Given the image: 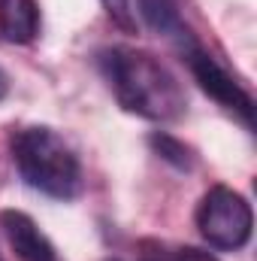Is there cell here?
<instances>
[{
    "label": "cell",
    "mask_w": 257,
    "mask_h": 261,
    "mask_svg": "<svg viewBox=\"0 0 257 261\" xmlns=\"http://www.w3.org/2000/svg\"><path fill=\"white\" fill-rule=\"evenodd\" d=\"M94 64L124 113L148 122H176L185 116L188 97L182 82L151 52L133 46H106L94 55Z\"/></svg>",
    "instance_id": "obj_1"
},
{
    "label": "cell",
    "mask_w": 257,
    "mask_h": 261,
    "mask_svg": "<svg viewBox=\"0 0 257 261\" xmlns=\"http://www.w3.org/2000/svg\"><path fill=\"white\" fill-rule=\"evenodd\" d=\"M9 155L24 186L52 200H76L85 189V170L76 149L49 125L12 130Z\"/></svg>",
    "instance_id": "obj_2"
},
{
    "label": "cell",
    "mask_w": 257,
    "mask_h": 261,
    "mask_svg": "<svg viewBox=\"0 0 257 261\" xmlns=\"http://www.w3.org/2000/svg\"><path fill=\"white\" fill-rule=\"evenodd\" d=\"M200 237L218 252H239L248 246L254 231V213L248 197L230 186H212L200 197L194 213Z\"/></svg>",
    "instance_id": "obj_3"
},
{
    "label": "cell",
    "mask_w": 257,
    "mask_h": 261,
    "mask_svg": "<svg viewBox=\"0 0 257 261\" xmlns=\"http://www.w3.org/2000/svg\"><path fill=\"white\" fill-rule=\"evenodd\" d=\"M182 58L188 61L197 85H200L218 107H224L227 113H233V116L242 122L245 130L254 128V100H251V94H248L224 67L218 64L200 43H197L194 49H188Z\"/></svg>",
    "instance_id": "obj_4"
},
{
    "label": "cell",
    "mask_w": 257,
    "mask_h": 261,
    "mask_svg": "<svg viewBox=\"0 0 257 261\" xmlns=\"http://www.w3.org/2000/svg\"><path fill=\"white\" fill-rule=\"evenodd\" d=\"M0 231L6 234L12 252L21 261H61L55 243L40 231V225L21 213V210H3L0 213Z\"/></svg>",
    "instance_id": "obj_5"
},
{
    "label": "cell",
    "mask_w": 257,
    "mask_h": 261,
    "mask_svg": "<svg viewBox=\"0 0 257 261\" xmlns=\"http://www.w3.org/2000/svg\"><path fill=\"white\" fill-rule=\"evenodd\" d=\"M139 3V15L142 21L164 40H170L182 55L197 46V37L194 31L185 24L182 12H179V3L176 0H136Z\"/></svg>",
    "instance_id": "obj_6"
},
{
    "label": "cell",
    "mask_w": 257,
    "mask_h": 261,
    "mask_svg": "<svg viewBox=\"0 0 257 261\" xmlns=\"http://www.w3.org/2000/svg\"><path fill=\"white\" fill-rule=\"evenodd\" d=\"M0 34L15 46H27L40 34L37 0H0Z\"/></svg>",
    "instance_id": "obj_7"
},
{
    "label": "cell",
    "mask_w": 257,
    "mask_h": 261,
    "mask_svg": "<svg viewBox=\"0 0 257 261\" xmlns=\"http://www.w3.org/2000/svg\"><path fill=\"white\" fill-rule=\"evenodd\" d=\"M148 146H151V152H154L160 161H167L170 167H176V170H182V173H191L194 164H197V155H194L191 146H188L185 140L167 134V130H151V134H148Z\"/></svg>",
    "instance_id": "obj_8"
},
{
    "label": "cell",
    "mask_w": 257,
    "mask_h": 261,
    "mask_svg": "<svg viewBox=\"0 0 257 261\" xmlns=\"http://www.w3.org/2000/svg\"><path fill=\"white\" fill-rule=\"evenodd\" d=\"M106 15L121 28V31H133L136 28V18H133V9H130V0H100Z\"/></svg>",
    "instance_id": "obj_9"
},
{
    "label": "cell",
    "mask_w": 257,
    "mask_h": 261,
    "mask_svg": "<svg viewBox=\"0 0 257 261\" xmlns=\"http://www.w3.org/2000/svg\"><path fill=\"white\" fill-rule=\"evenodd\" d=\"M6 94H9V76H6V73L0 70V100H3Z\"/></svg>",
    "instance_id": "obj_10"
},
{
    "label": "cell",
    "mask_w": 257,
    "mask_h": 261,
    "mask_svg": "<svg viewBox=\"0 0 257 261\" xmlns=\"http://www.w3.org/2000/svg\"><path fill=\"white\" fill-rule=\"evenodd\" d=\"M109 261H118V258H109Z\"/></svg>",
    "instance_id": "obj_11"
},
{
    "label": "cell",
    "mask_w": 257,
    "mask_h": 261,
    "mask_svg": "<svg viewBox=\"0 0 257 261\" xmlns=\"http://www.w3.org/2000/svg\"><path fill=\"white\" fill-rule=\"evenodd\" d=\"M0 261H3V258H0Z\"/></svg>",
    "instance_id": "obj_12"
}]
</instances>
